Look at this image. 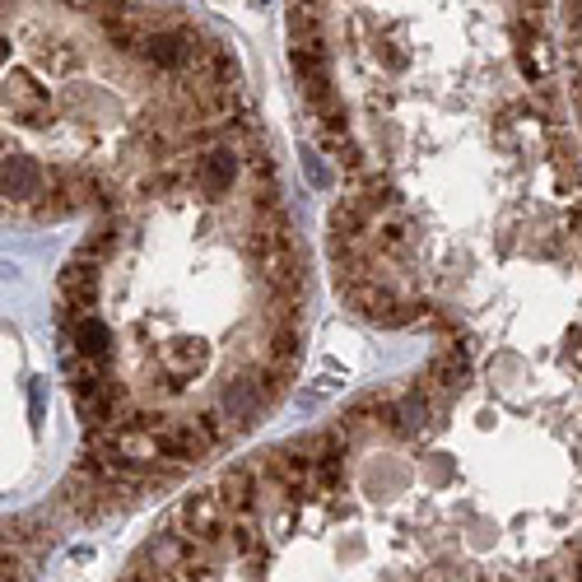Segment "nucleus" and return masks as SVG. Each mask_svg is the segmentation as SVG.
Listing matches in <instances>:
<instances>
[{"label":"nucleus","instance_id":"nucleus-1","mask_svg":"<svg viewBox=\"0 0 582 582\" xmlns=\"http://www.w3.org/2000/svg\"><path fill=\"white\" fill-rule=\"evenodd\" d=\"M47 187H52V168H42L28 154H10L5 149V205H10L14 215H28L47 196Z\"/></svg>","mask_w":582,"mask_h":582},{"label":"nucleus","instance_id":"nucleus-2","mask_svg":"<svg viewBox=\"0 0 582 582\" xmlns=\"http://www.w3.org/2000/svg\"><path fill=\"white\" fill-rule=\"evenodd\" d=\"M243 173V154L233 145H210L191 163V187L201 191L205 201H224L233 191V177Z\"/></svg>","mask_w":582,"mask_h":582},{"label":"nucleus","instance_id":"nucleus-3","mask_svg":"<svg viewBox=\"0 0 582 582\" xmlns=\"http://www.w3.org/2000/svg\"><path fill=\"white\" fill-rule=\"evenodd\" d=\"M434 415H438V401L424 392L420 382H410L406 392L396 396V406H392V415H387L382 429L392 438H424L434 429Z\"/></svg>","mask_w":582,"mask_h":582},{"label":"nucleus","instance_id":"nucleus-4","mask_svg":"<svg viewBox=\"0 0 582 582\" xmlns=\"http://www.w3.org/2000/svg\"><path fill=\"white\" fill-rule=\"evenodd\" d=\"M261 410H266V396L257 392V382L252 373H238V378L224 382V392H219V415L229 420V429H252L261 420Z\"/></svg>","mask_w":582,"mask_h":582},{"label":"nucleus","instance_id":"nucleus-5","mask_svg":"<svg viewBox=\"0 0 582 582\" xmlns=\"http://www.w3.org/2000/svg\"><path fill=\"white\" fill-rule=\"evenodd\" d=\"M56 503H61V513H70L75 522L103 517V513L112 508V503H108V489H103V480H94V475H80V471H70V475H66V485H61Z\"/></svg>","mask_w":582,"mask_h":582},{"label":"nucleus","instance_id":"nucleus-6","mask_svg":"<svg viewBox=\"0 0 582 582\" xmlns=\"http://www.w3.org/2000/svg\"><path fill=\"white\" fill-rule=\"evenodd\" d=\"M187 564H191V541L177 527H168V531H154V536H149L145 550L136 555V564H131V569L177 573V569H187Z\"/></svg>","mask_w":582,"mask_h":582},{"label":"nucleus","instance_id":"nucleus-7","mask_svg":"<svg viewBox=\"0 0 582 582\" xmlns=\"http://www.w3.org/2000/svg\"><path fill=\"white\" fill-rule=\"evenodd\" d=\"M154 438H159L163 461H177V466H191V461L210 457V443L201 438L196 420H163L159 429H154Z\"/></svg>","mask_w":582,"mask_h":582},{"label":"nucleus","instance_id":"nucleus-8","mask_svg":"<svg viewBox=\"0 0 582 582\" xmlns=\"http://www.w3.org/2000/svg\"><path fill=\"white\" fill-rule=\"evenodd\" d=\"M61 340L75 345L84 359H94V364H108L112 359V331L98 317H66L61 312Z\"/></svg>","mask_w":582,"mask_h":582},{"label":"nucleus","instance_id":"nucleus-9","mask_svg":"<svg viewBox=\"0 0 582 582\" xmlns=\"http://www.w3.org/2000/svg\"><path fill=\"white\" fill-rule=\"evenodd\" d=\"M42 112H47V94L28 80V70H10V80H5V117L10 122H33Z\"/></svg>","mask_w":582,"mask_h":582},{"label":"nucleus","instance_id":"nucleus-10","mask_svg":"<svg viewBox=\"0 0 582 582\" xmlns=\"http://www.w3.org/2000/svg\"><path fill=\"white\" fill-rule=\"evenodd\" d=\"M5 545L24 550V555H38V550H52L56 545V527L38 513H19L5 522Z\"/></svg>","mask_w":582,"mask_h":582},{"label":"nucleus","instance_id":"nucleus-11","mask_svg":"<svg viewBox=\"0 0 582 582\" xmlns=\"http://www.w3.org/2000/svg\"><path fill=\"white\" fill-rule=\"evenodd\" d=\"M368 210L359 205V196H345V201L331 210V219H326V229H331V238H364L368 233Z\"/></svg>","mask_w":582,"mask_h":582},{"label":"nucleus","instance_id":"nucleus-12","mask_svg":"<svg viewBox=\"0 0 582 582\" xmlns=\"http://www.w3.org/2000/svg\"><path fill=\"white\" fill-rule=\"evenodd\" d=\"M373 252H378V257L406 261L410 257V229L401 224V219H387V224H378V229H373Z\"/></svg>","mask_w":582,"mask_h":582},{"label":"nucleus","instance_id":"nucleus-13","mask_svg":"<svg viewBox=\"0 0 582 582\" xmlns=\"http://www.w3.org/2000/svg\"><path fill=\"white\" fill-rule=\"evenodd\" d=\"M112 252H117V224L108 219V224H98V229L89 233V238H84L75 257H84V261H94V266H103V261H108Z\"/></svg>","mask_w":582,"mask_h":582},{"label":"nucleus","instance_id":"nucleus-14","mask_svg":"<svg viewBox=\"0 0 582 582\" xmlns=\"http://www.w3.org/2000/svg\"><path fill=\"white\" fill-rule=\"evenodd\" d=\"M196 429H201V438L205 443H210V452H219V447L229 443V420H224V415H219V410H205V415H196Z\"/></svg>","mask_w":582,"mask_h":582},{"label":"nucleus","instance_id":"nucleus-15","mask_svg":"<svg viewBox=\"0 0 582 582\" xmlns=\"http://www.w3.org/2000/svg\"><path fill=\"white\" fill-rule=\"evenodd\" d=\"M303 173H308V182H312V187H317V191H326V187H331V177H326L322 159H317V154H312L308 145H303Z\"/></svg>","mask_w":582,"mask_h":582},{"label":"nucleus","instance_id":"nucleus-16","mask_svg":"<svg viewBox=\"0 0 582 582\" xmlns=\"http://www.w3.org/2000/svg\"><path fill=\"white\" fill-rule=\"evenodd\" d=\"M564 24H569L573 33H582V5H564Z\"/></svg>","mask_w":582,"mask_h":582},{"label":"nucleus","instance_id":"nucleus-17","mask_svg":"<svg viewBox=\"0 0 582 582\" xmlns=\"http://www.w3.org/2000/svg\"><path fill=\"white\" fill-rule=\"evenodd\" d=\"M536 582H569V573H559V569H545V573H541V578H536Z\"/></svg>","mask_w":582,"mask_h":582},{"label":"nucleus","instance_id":"nucleus-18","mask_svg":"<svg viewBox=\"0 0 582 582\" xmlns=\"http://www.w3.org/2000/svg\"><path fill=\"white\" fill-rule=\"evenodd\" d=\"M28 401H33V415H42V382H33V396Z\"/></svg>","mask_w":582,"mask_h":582},{"label":"nucleus","instance_id":"nucleus-19","mask_svg":"<svg viewBox=\"0 0 582 582\" xmlns=\"http://www.w3.org/2000/svg\"><path fill=\"white\" fill-rule=\"evenodd\" d=\"M573 582H582V555H578V564H573Z\"/></svg>","mask_w":582,"mask_h":582}]
</instances>
